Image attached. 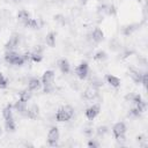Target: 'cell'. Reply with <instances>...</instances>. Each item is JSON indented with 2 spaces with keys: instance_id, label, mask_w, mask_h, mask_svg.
<instances>
[{
  "instance_id": "obj_1",
  "label": "cell",
  "mask_w": 148,
  "mask_h": 148,
  "mask_svg": "<svg viewBox=\"0 0 148 148\" xmlns=\"http://www.w3.org/2000/svg\"><path fill=\"white\" fill-rule=\"evenodd\" d=\"M5 61L7 64H10V65H14V66H22L25 62L23 56L20 54L18 52H16L15 50L5 52Z\"/></svg>"
},
{
  "instance_id": "obj_2",
  "label": "cell",
  "mask_w": 148,
  "mask_h": 148,
  "mask_svg": "<svg viewBox=\"0 0 148 148\" xmlns=\"http://www.w3.org/2000/svg\"><path fill=\"white\" fill-rule=\"evenodd\" d=\"M56 74L52 69H47L43 73L42 76V84L44 86V92H51L53 90V83H54Z\"/></svg>"
},
{
  "instance_id": "obj_3",
  "label": "cell",
  "mask_w": 148,
  "mask_h": 148,
  "mask_svg": "<svg viewBox=\"0 0 148 148\" xmlns=\"http://www.w3.org/2000/svg\"><path fill=\"white\" fill-rule=\"evenodd\" d=\"M73 116H74V109L71 105H64L57 111L56 119L58 121H68Z\"/></svg>"
},
{
  "instance_id": "obj_4",
  "label": "cell",
  "mask_w": 148,
  "mask_h": 148,
  "mask_svg": "<svg viewBox=\"0 0 148 148\" xmlns=\"http://www.w3.org/2000/svg\"><path fill=\"white\" fill-rule=\"evenodd\" d=\"M126 125L123 121L116 123L112 127V133L117 141H124L125 140V133H126Z\"/></svg>"
},
{
  "instance_id": "obj_5",
  "label": "cell",
  "mask_w": 148,
  "mask_h": 148,
  "mask_svg": "<svg viewBox=\"0 0 148 148\" xmlns=\"http://www.w3.org/2000/svg\"><path fill=\"white\" fill-rule=\"evenodd\" d=\"M59 138H60V133H59L58 127L52 126L49 130V133H47V143L50 146L54 147V146H57V143L59 141Z\"/></svg>"
},
{
  "instance_id": "obj_6",
  "label": "cell",
  "mask_w": 148,
  "mask_h": 148,
  "mask_svg": "<svg viewBox=\"0 0 148 148\" xmlns=\"http://www.w3.org/2000/svg\"><path fill=\"white\" fill-rule=\"evenodd\" d=\"M88 73H89V65H88V62H86V61H82V62H81L80 65H77L76 68H75V74H76L77 77L81 79V80L87 79Z\"/></svg>"
},
{
  "instance_id": "obj_7",
  "label": "cell",
  "mask_w": 148,
  "mask_h": 148,
  "mask_svg": "<svg viewBox=\"0 0 148 148\" xmlns=\"http://www.w3.org/2000/svg\"><path fill=\"white\" fill-rule=\"evenodd\" d=\"M20 40H21L20 35H17V34L12 35V36L9 37V39L7 40V43L5 44V50H6V51H13V50H15V49L18 46Z\"/></svg>"
},
{
  "instance_id": "obj_8",
  "label": "cell",
  "mask_w": 148,
  "mask_h": 148,
  "mask_svg": "<svg viewBox=\"0 0 148 148\" xmlns=\"http://www.w3.org/2000/svg\"><path fill=\"white\" fill-rule=\"evenodd\" d=\"M13 109H14L18 114H21V116H23V117H27V110H28L27 102H24V101H22V99L18 98V99L14 103Z\"/></svg>"
},
{
  "instance_id": "obj_9",
  "label": "cell",
  "mask_w": 148,
  "mask_h": 148,
  "mask_svg": "<svg viewBox=\"0 0 148 148\" xmlns=\"http://www.w3.org/2000/svg\"><path fill=\"white\" fill-rule=\"evenodd\" d=\"M99 111H101L99 105H98V104H94V105L89 106V108L86 110L84 114H86V117H87V119H88V120H94V119L98 116Z\"/></svg>"
},
{
  "instance_id": "obj_10",
  "label": "cell",
  "mask_w": 148,
  "mask_h": 148,
  "mask_svg": "<svg viewBox=\"0 0 148 148\" xmlns=\"http://www.w3.org/2000/svg\"><path fill=\"white\" fill-rule=\"evenodd\" d=\"M97 95H98V89L95 88V87H92V86L88 87V88L83 91V97H84L86 99H88V101L95 99V98L97 97Z\"/></svg>"
},
{
  "instance_id": "obj_11",
  "label": "cell",
  "mask_w": 148,
  "mask_h": 148,
  "mask_svg": "<svg viewBox=\"0 0 148 148\" xmlns=\"http://www.w3.org/2000/svg\"><path fill=\"white\" fill-rule=\"evenodd\" d=\"M30 59L34 62H39L43 59V47L40 45H38L32 52H30Z\"/></svg>"
},
{
  "instance_id": "obj_12",
  "label": "cell",
  "mask_w": 148,
  "mask_h": 148,
  "mask_svg": "<svg viewBox=\"0 0 148 148\" xmlns=\"http://www.w3.org/2000/svg\"><path fill=\"white\" fill-rule=\"evenodd\" d=\"M90 36H91V39H92L95 43H101V42L104 39V32H103V30H102L101 28H95V29L91 31Z\"/></svg>"
},
{
  "instance_id": "obj_13",
  "label": "cell",
  "mask_w": 148,
  "mask_h": 148,
  "mask_svg": "<svg viewBox=\"0 0 148 148\" xmlns=\"http://www.w3.org/2000/svg\"><path fill=\"white\" fill-rule=\"evenodd\" d=\"M39 114V106L37 104H31L27 110V118L29 119H36Z\"/></svg>"
},
{
  "instance_id": "obj_14",
  "label": "cell",
  "mask_w": 148,
  "mask_h": 148,
  "mask_svg": "<svg viewBox=\"0 0 148 148\" xmlns=\"http://www.w3.org/2000/svg\"><path fill=\"white\" fill-rule=\"evenodd\" d=\"M42 87V81L38 77H31L28 82V89L31 91H37Z\"/></svg>"
},
{
  "instance_id": "obj_15",
  "label": "cell",
  "mask_w": 148,
  "mask_h": 148,
  "mask_svg": "<svg viewBox=\"0 0 148 148\" xmlns=\"http://www.w3.org/2000/svg\"><path fill=\"white\" fill-rule=\"evenodd\" d=\"M58 67H59V69H60V72L62 74H68L69 71H71V65H69L68 60L65 59V58H61L58 61Z\"/></svg>"
},
{
  "instance_id": "obj_16",
  "label": "cell",
  "mask_w": 148,
  "mask_h": 148,
  "mask_svg": "<svg viewBox=\"0 0 148 148\" xmlns=\"http://www.w3.org/2000/svg\"><path fill=\"white\" fill-rule=\"evenodd\" d=\"M105 81L113 88H119L120 87V79L117 77L116 75L112 74H106L105 75Z\"/></svg>"
},
{
  "instance_id": "obj_17",
  "label": "cell",
  "mask_w": 148,
  "mask_h": 148,
  "mask_svg": "<svg viewBox=\"0 0 148 148\" xmlns=\"http://www.w3.org/2000/svg\"><path fill=\"white\" fill-rule=\"evenodd\" d=\"M29 18H30V14H29L28 10H25V9L18 10V13H17V20H18L22 24H24L25 22H28Z\"/></svg>"
},
{
  "instance_id": "obj_18",
  "label": "cell",
  "mask_w": 148,
  "mask_h": 148,
  "mask_svg": "<svg viewBox=\"0 0 148 148\" xmlns=\"http://www.w3.org/2000/svg\"><path fill=\"white\" fill-rule=\"evenodd\" d=\"M45 43H46V45H49L51 47L56 46V32L50 31L45 37Z\"/></svg>"
},
{
  "instance_id": "obj_19",
  "label": "cell",
  "mask_w": 148,
  "mask_h": 148,
  "mask_svg": "<svg viewBox=\"0 0 148 148\" xmlns=\"http://www.w3.org/2000/svg\"><path fill=\"white\" fill-rule=\"evenodd\" d=\"M5 130H6L7 132H15L16 125H15V121H14L13 118L5 119Z\"/></svg>"
},
{
  "instance_id": "obj_20",
  "label": "cell",
  "mask_w": 148,
  "mask_h": 148,
  "mask_svg": "<svg viewBox=\"0 0 148 148\" xmlns=\"http://www.w3.org/2000/svg\"><path fill=\"white\" fill-rule=\"evenodd\" d=\"M2 117H3V119L13 118V105L7 104V105L2 109Z\"/></svg>"
},
{
  "instance_id": "obj_21",
  "label": "cell",
  "mask_w": 148,
  "mask_h": 148,
  "mask_svg": "<svg viewBox=\"0 0 148 148\" xmlns=\"http://www.w3.org/2000/svg\"><path fill=\"white\" fill-rule=\"evenodd\" d=\"M136 29H138V24H128V25H125L123 28V34L125 36H128V35L133 34Z\"/></svg>"
},
{
  "instance_id": "obj_22",
  "label": "cell",
  "mask_w": 148,
  "mask_h": 148,
  "mask_svg": "<svg viewBox=\"0 0 148 148\" xmlns=\"http://www.w3.org/2000/svg\"><path fill=\"white\" fill-rule=\"evenodd\" d=\"M31 96H32V91L29 90L28 88L24 89V90H22V91L20 92V99H22V101H24V102H28V101L31 98Z\"/></svg>"
},
{
  "instance_id": "obj_23",
  "label": "cell",
  "mask_w": 148,
  "mask_h": 148,
  "mask_svg": "<svg viewBox=\"0 0 148 148\" xmlns=\"http://www.w3.org/2000/svg\"><path fill=\"white\" fill-rule=\"evenodd\" d=\"M106 58H108V54H106V52L103 51V50L97 51V52L95 53V56H94V59H95L96 61H104V60H106Z\"/></svg>"
},
{
  "instance_id": "obj_24",
  "label": "cell",
  "mask_w": 148,
  "mask_h": 148,
  "mask_svg": "<svg viewBox=\"0 0 148 148\" xmlns=\"http://www.w3.org/2000/svg\"><path fill=\"white\" fill-rule=\"evenodd\" d=\"M23 25L27 27V28H30V29H38V22H37V20L31 18V17H30V18L28 20V22H25Z\"/></svg>"
},
{
  "instance_id": "obj_25",
  "label": "cell",
  "mask_w": 148,
  "mask_h": 148,
  "mask_svg": "<svg viewBox=\"0 0 148 148\" xmlns=\"http://www.w3.org/2000/svg\"><path fill=\"white\" fill-rule=\"evenodd\" d=\"M141 75H142V74H140L139 72L131 69V77H132V80H133L135 83H140V81H141Z\"/></svg>"
},
{
  "instance_id": "obj_26",
  "label": "cell",
  "mask_w": 148,
  "mask_h": 148,
  "mask_svg": "<svg viewBox=\"0 0 148 148\" xmlns=\"http://www.w3.org/2000/svg\"><path fill=\"white\" fill-rule=\"evenodd\" d=\"M108 132H109V130H108L106 126H98L97 130H96V133H97L98 136H104Z\"/></svg>"
},
{
  "instance_id": "obj_27",
  "label": "cell",
  "mask_w": 148,
  "mask_h": 148,
  "mask_svg": "<svg viewBox=\"0 0 148 148\" xmlns=\"http://www.w3.org/2000/svg\"><path fill=\"white\" fill-rule=\"evenodd\" d=\"M116 13H117V9L113 5H106V13H105L106 15L113 16V15H116Z\"/></svg>"
},
{
  "instance_id": "obj_28",
  "label": "cell",
  "mask_w": 148,
  "mask_h": 148,
  "mask_svg": "<svg viewBox=\"0 0 148 148\" xmlns=\"http://www.w3.org/2000/svg\"><path fill=\"white\" fill-rule=\"evenodd\" d=\"M141 114V112L139 111V109L135 106V108H133V109H131L130 110V112H128V116L131 117V118H138L139 116Z\"/></svg>"
},
{
  "instance_id": "obj_29",
  "label": "cell",
  "mask_w": 148,
  "mask_h": 148,
  "mask_svg": "<svg viewBox=\"0 0 148 148\" xmlns=\"http://www.w3.org/2000/svg\"><path fill=\"white\" fill-rule=\"evenodd\" d=\"M7 86H8V80H7V77L2 74V73H0V88H7Z\"/></svg>"
},
{
  "instance_id": "obj_30",
  "label": "cell",
  "mask_w": 148,
  "mask_h": 148,
  "mask_svg": "<svg viewBox=\"0 0 148 148\" xmlns=\"http://www.w3.org/2000/svg\"><path fill=\"white\" fill-rule=\"evenodd\" d=\"M147 82H148V74H147V73H142L140 83H142V86L146 88V87H147Z\"/></svg>"
},
{
  "instance_id": "obj_31",
  "label": "cell",
  "mask_w": 148,
  "mask_h": 148,
  "mask_svg": "<svg viewBox=\"0 0 148 148\" xmlns=\"http://www.w3.org/2000/svg\"><path fill=\"white\" fill-rule=\"evenodd\" d=\"M88 147H92V148H97V147H99V143L96 141V140H94V139H90L89 141H88Z\"/></svg>"
},
{
  "instance_id": "obj_32",
  "label": "cell",
  "mask_w": 148,
  "mask_h": 148,
  "mask_svg": "<svg viewBox=\"0 0 148 148\" xmlns=\"http://www.w3.org/2000/svg\"><path fill=\"white\" fill-rule=\"evenodd\" d=\"M2 133V127H1V125H0V134Z\"/></svg>"
},
{
  "instance_id": "obj_33",
  "label": "cell",
  "mask_w": 148,
  "mask_h": 148,
  "mask_svg": "<svg viewBox=\"0 0 148 148\" xmlns=\"http://www.w3.org/2000/svg\"><path fill=\"white\" fill-rule=\"evenodd\" d=\"M81 1H82V3H86V2L88 1V0H81Z\"/></svg>"
},
{
  "instance_id": "obj_34",
  "label": "cell",
  "mask_w": 148,
  "mask_h": 148,
  "mask_svg": "<svg viewBox=\"0 0 148 148\" xmlns=\"http://www.w3.org/2000/svg\"><path fill=\"white\" fill-rule=\"evenodd\" d=\"M98 1H102V0H98Z\"/></svg>"
},
{
  "instance_id": "obj_35",
  "label": "cell",
  "mask_w": 148,
  "mask_h": 148,
  "mask_svg": "<svg viewBox=\"0 0 148 148\" xmlns=\"http://www.w3.org/2000/svg\"><path fill=\"white\" fill-rule=\"evenodd\" d=\"M57 1H60V0H57Z\"/></svg>"
}]
</instances>
